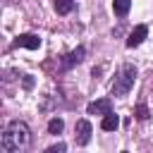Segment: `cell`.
<instances>
[{
    "label": "cell",
    "instance_id": "obj_12",
    "mask_svg": "<svg viewBox=\"0 0 153 153\" xmlns=\"http://www.w3.org/2000/svg\"><path fill=\"white\" fill-rule=\"evenodd\" d=\"M134 115H136V120H148V117H151V110H148L143 103H139L136 110H134Z\"/></svg>",
    "mask_w": 153,
    "mask_h": 153
},
{
    "label": "cell",
    "instance_id": "obj_6",
    "mask_svg": "<svg viewBox=\"0 0 153 153\" xmlns=\"http://www.w3.org/2000/svg\"><path fill=\"white\" fill-rule=\"evenodd\" d=\"M88 115H108V112H112V105H110V100L108 98H100V100H93V103H88Z\"/></svg>",
    "mask_w": 153,
    "mask_h": 153
},
{
    "label": "cell",
    "instance_id": "obj_11",
    "mask_svg": "<svg viewBox=\"0 0 153 153\" xmlns=\"http://www.w3.org/2000/svg\"><path fill=\"white\" fill-rule=\"evenodd\" d=\"M62 129H65V122H62L60 117H53V120L48 122V131H50V134H60Z\"/></svg>",
    "mask_w": 153,
    "mask_h": 153
},
{
    "label": "cell",
    "instance_id": "obj_10",
    "mask_svg": "<svg viewBox=\"0 0 153 153\" xmlns=\"http://www.w3.org/2000/svg\"><path fill=\"white\" fill-rule=\"evenodd\" d=\"M129 7H131V0H112V10L117 17H124L129 12Z\"/></svg>",
    "mask_w": 153,
    "mask_h": 153
},
{
    "label": "cell",
    "instance_id": "obj_1",
    "mask_svg": "<svg viewBox=\"0 0 153 153\" xmlns=\"http://www.w3.org/2000/svg\"><path fill=\"white\" fill-rule=\"evenodd\" d=\"M29 143H31V129L26 122L12 120L5 124V129L0 134V148L5 153H22L29 148Z\"/></svg>",
    "mask_w": 153,
    "mask_h": 153
},
{
    "label": "cell",
    "instance_id": "obj_3",
    "mask_svg": "<svg viewBox=\"0 0 153 153\" xmlns=\"http://www.w3.org/2000/svg\"><path fill=\"white\" fill-rule=\"evenodd\" d=\"M91 134H93L91 122H88V120H79L76 127H74V139H76V143H79V146H86V143L91 141Z\"/></svg>",
    "mask_w": 153,
    "mask_h": 153
},
{
    "label": "cell",
    "instance_id": "obj_9",
    "mask_svg": "<svg viewBox=\"0 0 153 153\" xmlns=\"http://www.w3.org/2000/svg\"><path fill=\"white\" fill-rule=\"evenodd\" d=\"M53 7L57 14H69L74 10V0H53Z\"/></svg>",
    "mask_w": 153,
    "mask_h": 153
},
{
    "label": "cell",
    "instance_id": "obj_2",
    "mask_svg": "<svg viewBox=\"0 0 153 153\" xmlns=\"http://www.w3.org/2000/svg\"><path fill=\"white\" fill-rule=\"evenodd\" d=\"M134 81H136V67L134 65H122L115 81H112V86H110V93L112 96H127L131 91Z\"/></svg>",
    "mask_w": 153,
    "mask_h": 153
},
{
    "label": "cell",
    "instance_id": "obj_8",
    "mask_svg": "<svg viewBox=\"0 0 153 153\" xmlns=\"http://www.w3.org/2000/svg\"><path fill=\"white\" fill-rule=\"evenodd\" d=\"M117 127H120V117H117L115 112L103 115V122H100V129H103V131H115Z\"/></svg>",
    "mask_w": 153,
    "mask_h": 153
},
{
    "label": "cell",
    "instance_id": "obj_13",
    "mask_svg": "<svg viewBox=\"0 0 153 153\" xmlns=\"http://www.w3.org/2000/svg\"><path fill=\"white\" fill-rule=\"evenodd\" d=\"M67 146L65 143H55V146H50V148H45V153H62Z\"/></svg>",
    "mask_w": 153,
    "mask_h": 153
},
{
    "label": "cell",
    "instance_id": "obj_7",
    "mask_svg": "<svg viewBox=\"0 0 153 153\" xmlns=\"http://www.w3.org/2000/svg\"><path fill=\"white\" fill-rule=\"evenodd\" d=\"M84 55H86V48H84V45L74 48L72 53H67V55H65V60H62V67H74V65H79V62L84 60Z\"/></svg>",
    "mask_w": 153,
    "mask_h": 153
},
{
    "label": "cell",
    "instance_id": "obj_5",
    "mask_svg": "<svg viewBox=\"0 0 153 153\" xmlns=\"http://www.w3.org/2000/svg\"><path fill=\"white\" fill-rule=\"evenodd\" d=\"M146 36H148V26H143V24L134 26V31H131L129 38H127V48H136V45H141Z\"/></svg>",
    "mask_w": 153,
    "mask_h": 153
},
{
    "label": "cell",
    "instance_id": "obj_4",
    "mask_svg": "<svg viewBox=\"0 0 153 153\" xmlns=\"http://www.w3.org/2000/svg\"><path fill=\"white\" fill-rule=\"evenodd\" d=\"M14 45H17V48H29V50H36V48L41 45V38H38L36 33H19V36L14 38Z\"/></svg>",
    "mask_w": 153,
    "mask_h": 153
}]
</instances>
